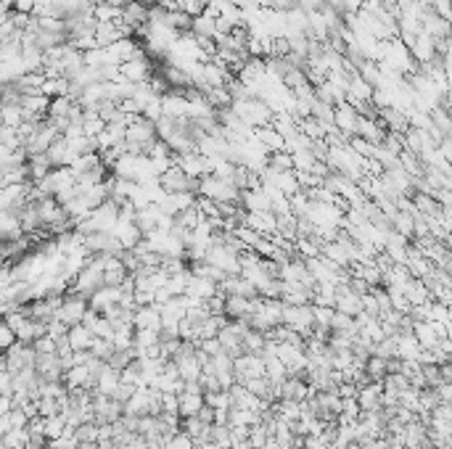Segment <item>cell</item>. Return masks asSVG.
I'll return each mask as SVG.
<instances>
[{"label":"cell","mask_w":452,"mask_h":449,"mask_svg":"<svg viewBox=\"0 0 452 449\" xmlns=\"http://www.w3.org/2000/svg\"><path fill=\"white\" fill-rule=\"evenodd\" d=\"M238 188L233 186L231 180H222L217 175H204L199 180V196L201 198H212V201H220V204H238L241 201Z\"/></svg>","instance_id":"1"},{"label":"cell","mask_w":452,"mask_h":449,"mask_svg":"<svg viewBox=\"0 0 452 449\" xmlns=\"http://www.w3.org/2000/svg\"><path fill=\"white\" fill-rule=\"evenodd\" d=\"M233 111L252 127H267V124H273V117H276V111L270 109L262 98L233 100Z\"/></svg>","instance_id":"2"},{"label":"cell","mask_w":452,"mask_h":449,"mask_svg":"<svg viewBox=\"0 0 452 449\" xmlns=\"http://www.w3.org/2000/svg\"><path fill=\"white\" fill-rule=\"evenodd\" d=\"M88 312H90L88 299L75 294V291H69V296H64V301H61V307H58V315H56V318L61 320V323H67L69 328H72V325H82L85 318H88Z\"/></svg>","instance_id":"3"},{"label":"cell","mask_w":452,"mask_h":449,"mask_svg":"<svg viewBox=\"0 0 452 449\" xmlns=\"http://www.w3.org/2000/svg\"><path fill=\"white\" fill-rule=\"evenodd\" d=\"M402 40H405V45L410 48L413 58L420 61V64H431V61L439 56V51H437V40H434L426 30H420V32L413 34V37H402Z\"/></svg>","instance_id":"4"},{"label":"cell","mask_w":452,"mask_h":449,"mask_svg":"<svg viewBox=\"0 0 452 449\" xmlns=\"http://www.w3.org/2000/svg\"><path fill=\"white\" fill-rule=\"evenodd\" d=\"M159 183L167 193H199V180L188 177L177 164L172 169H167L164 175L159 177Z\"/></svg>","instance_id":"5"},{"label":"cell","mask_w":452,"mask_h":449,"mask_svg":"<svg viewBox=\"0 0 452 449\" xmlns=\"http://www.w3.org/2000/svg\"><path fill=\"white\" fill-rule=\"evenodd\" d=\"M151 22V8L146 6L143 0H130L124 8H122V24L130 30V32H143Z\"/></svg>","instance_id":"6"},{"label":"cell","mask_w":452,"mask_h":449,"mask_svg":"<svg viewBox=\"0 0 452 449\" xmlns=\"http://www.w3.org/2000/svg\"><path fill=\"white\" fill-rule=\"evenodd\" d=\"M120 72H122V79H124V82H133V85L148 82V79L154 77V74H151V61H148L146 56H138V58L124 61V64L120 66Z\"/></svg>","instance_id":"7"},{"label":"cell","mask_w":452,"mask_h":449,"mask_svg":"<svg viewBox=\"0 0 452 449\" xmlns=\"http://www.w3.org/2000/svg\"><path fill=\"white\" fill-rule=\"evenodd\" d=\"M357 402H360L363 412H381L384 410V384L370 381L368 386H363L357 394Z\"/></svg>","instance_id":"8"},{"label":"cell","mask_w":452,"mask_h":449,"mask_svg":"<svg viewBox=\"0 0 452 449\" xmlns=\"http://www.w3.org/2000/svg\"><path fill=\"white\" fill-rule=\"evenodd\" d=\"M114 235L120 238V243L127 249V252L138 249V246L146 241V233L141 230V225H138V222H130V219H120V225H117Z\"/></svg>","instance_id":"9"},{"label":"cell","mask_w":452,"mask_h":449,"mask_svg":"<svg viewBox=\"0 0 452 449\" xmlns=\"http://www.w3.org/2000/svg\"><path fill=\"white\" fill-rule=\"evenodd\" d=\"M164 98V117H175V119H188V111H191V98H188L186 90H172L162 96Z\"/></svg>","instance_id":"10"},{"label":"cell","mask_w":452,"mask_h":449,"mask_svg":"<svg viewBox=\"0 0 452 449\" xmlns=\"http://www.w3.org/2000/svg\"><path fill=\"white\" fill-rule=\"evenodd\" d=\"M133 325L135 330H162L164 323H162V307H138L135 309V318H133Z\"/></svg>","instance_id":"11"},{"label":"cell","mask_w":452,"mask_h":449,"mask_svg":"<svg viewBox=\"0 0 452 449\" xmlns=\"http://www.w3.org/2000/svg\"><path fill=\"white\" fill-rule=\"evenodd\" d=\"M375 96V88L370 85V82H365L360 74H354L352 79H349V90H347V100L352 103L354 109L357 106H363V103H370Z\"/></svg>","instance_id":"12"},{"label":"cell","mask_w":452,"mask_h":449,"mask_svg":"<svg viewBox=\"0 0 452 449\" xmlns=\"http://www.w3.org/2000/svg\"><path fill=\"white\" fill-rule=\"evenodd\" d=\"M196 204V193H164V198L159 201V209L169 214V217H177L180 212H186Z\"/></svg>","instance_id":"13"},{"label":"cell","mask_w":452,"mask_h":449,"mask_svg":"<svg viewBox=\"0 0 452 449\" xmlns=\"http://www.w3.org/2000/svg\"><path fill=\"white\" fill-rule=\"evenodd\" d=\"M48 159H51L53 169H58V167H72V162H75L77 156L72 154V145H69L67 135H58V138H56L53 145L48 148Z\"/></svg>","instance_id":"14"},{"label":"cell","mask_w":452,"mask_h":449,"mask_svg":"<svg viewBox=\"0 0 452 449\" xmlns=\"http://www.w3.org/2000/svg\"><path fill=\"white\" fill-rule=\"evenodd\" d=\"M90 301V309H96V312H106L109 307H114V304H120L122 301V288H114V285H103V288H98L96 294L88 299Z\"/></svg>","instance_id":"15"},{"label":"cell","mask_w":452,"mask_h":449,"mask_svg":"<svg viewBox=\"0 0 452 449\" xmlns=\"http://www.w3.org/2000/svg\"><path fill=\"white\" fill-rule=\"evenodd\" d=\"M360 111L354 109L352 103L347 100L342 106H336V127L344 132V135H357V122H360Z\"/></svg>","instance_id":"16"},{"label":"cell","mask_w":452,"mask_h":449,"mask_svg":"<svg viewBox=\"0 0 452 449\" xmlns=\"http://www.w3.org/2000/svg\"><path fill=\"white\" fill-rule=\"evenodd\" d=\"M241 204L246 207V212H254V214H259V212H273V201H270V196H267L262 188H257V190H243Z\"/></svg>","instance_id":"17"},{"label":"cell","mask_w":452,"mask_h":449,"mask_svg":"<svg viewBox=\"0 0 452 449\" xmlns=\"http://www.w3.org/2000/svg\"><path fill=\"white\" fill-rule=\"evenodd\" d=\"M191 32L196 34V37H212V40H217L220 37V24H217V16H212L209 11L201 13L193 19L191 24Z\"/></svg>","instance_id":"18"},{"label":"cell","mask_w":452,"mask_h":449,"mask_svg":"<svg viewBox=\"0 0 452 449\" xmlns=\"http://www.w3.org/2000/svg\"><path fill=\"white\" fill-rule=\"evenodd\" d=\"M67 339H69V346L75 351H90L96 336H93V330H90L88 325H72L67 333Z\"/></svg>","instance_id":"19"},{"label":"cell","mask_w":452,"mask_h":449,"mask_svg":"<svg viewBox=\"0 0 452 449\" xmlns=\"http://www.w3.org/2000/svg\"><path fill=\"white\" fill-rule=\"evenodd\" d=\"M180 396V417H193L199 415L201 410L207 407V396L204 394H193V391H183Z\"/></svg>","instance_id":"20"},{"label":"cell","mask_w":452,"mask_h":449,"mask_svg":"<svg viewBox=\"0 0 452 449\" xmlns=\"http://www.w3.org/2000/svg\"><path fill=\"white\" fill-rule=\"evenodd\" d=\"M405 296H408L410 307H418V304H426V301H429L431 291L420 278H410V283L405 285Z\"/></svg>","instance_id":"21"},{"label":"cell","mask_w":452,"mask_h":449,"mask_svg":"<svg viewBox=\"0 0 452 449\" xmlns=\"http://www.w3.org/2000/svg\"><path fill=\"white\" fill-rule=\"evenodd\" d=\"M413 333H415V339L420 341L423 349H437V344L441 341V336L434 330L431 323H415V325H413Z\"/></svg>","instance_id":"22"},{"label":"cell","mask_w":452,"mask_h":449,"mask_svg":"<svg viewBox=\"0 0 452 449\" xmlns=\"http://www.w3.org/2000/svg\"><path fill=\"white\" fill-rule=\"evenodd\" d=\"M365 372H368V378H370V381L384 384V378L389 375V360L378 357V354H370L368 362H365Z\"/></svg>","instance_id":"23"},{"label":"cell","mask_w":452,"mask_h":449,"mask_svg":"<svg viewBox=\"0 0 452 449\" xmlns=\"http://www.w3.org/2000/svg\"><path fill=\"white\" fill-rule=\"evenodd\" d=\"M96 22H122V8L120 6H109V3H96Z\"/></svg>","instance_id":"24"},{"label":"cell","mask_w":452,"mask_h":449,"mask_svg":"<svg viewBox=\"0 0 452 449\" xmlns=\"http://www.w3.org/2000/svg\"><path fill=\"white\" fill-rule=\"evenodd\" d=\"M177 6H180V11L188 13L191 19H196V16L209 11V0H177Z\"/></svg>","instance_id":"25"},{"label":"cell","mask_w":452,"mask_h":449,"mask_svg":"<svg viewBox=\"0 0 452 449\" xmlns=\"http://www.w3.org/2000/svg\"><path fill=\"white\" fill-rule=\"evenodd\" d=\"M90 351H93V357L109 362L111 354L117 351V346H114V341H109V339H96L93 341V346H90Z\"/></svg>","instance_id":"26"},{"label":"cell","mask_w":452,"mask_h":449,"mask_svg":"<svg viewBox=\"0 0 452 449\" xmlns=\"http://www.w3.org/2000/svg\"><path fill=\"white\" fill-rule=\"evenodd\" d=\"M270 169H276V172H288V169H294V156L288 154V151L270 154Z\"/></svg>","instance_id":"27"},{"label":"cell","mask_w":452,"mask_h":449,"mask_svg":"<svg viewBox=\"0 0 452 449\" xmlns=\"http://www.w3.org/2000/svg\"><path fill=\"white\" fill-rule=\"evenodd\" d=\"M34 349H37V354H58V341L53 336H43V339L34 341Z\"/></svg>","instance_id":"28"},{"label":"cell","mask_w":452,"mask_h":449,"mask_svg":"<svg viewBox=\"0 0 452 449\" xmlns=\"http://www.w3.org/2000/svg\"><path fill=\"white\" fill-rule=\"evenodd\" d=\"M333 315H336V307H318V304H315V323H318V325H328V328H331Z\"/></svg>","instance_id":"29"},{"label":"cell","mask_w":452,"mask_h":449,"mask_svg":"<svg viewBox=\"0 0 452 449\" xmlns=\"http://www.w3.org/2000/svg\"><path fill=\"white\" fill-rule=\"evenodd\" d=\"M0 341H3V349H11L13 344L19 341V336H16V330L8 325V323H3L0 325Z\"/></svg>","instance_id":"30"},{"label":"cell","mask_w":452,"mask_h":449,"mask_svg":"<svg viewBox=\"0 0 452 449\" xmlns=\"http://www.w3.org/2000/svg\"><path fill=\"white\" fill-rule=\"evenodd\" d=\"M40 3H43V0H16V3H13V11L30 13V16H34V11L40 8Z\"/></svg>","instance_id":"31"},{"label":"cell","mask_w":452,"mask_h":449,"mask_svg":"<svg viewBox=\"0 0 452 449\" xmlns=\"http://www.w3.org/2000/svg\"><path fill=\"white\" fill-rule=\"evenodd\" d=\"M447 288L452 291V264L447 267Z\"/></svg>","instance_id":"32"},{"label":"cell","mask_w":452,"mask_h":449,"mask_svg":"<svg viewBox=\"0 0 452 449\" xmlns=\"http://www.w3.org/2000/svg\"><path fill=\"white\" fill-rule=\"evenodd\" d=\"M447 249L452 252V235H447Z\"/></svg>","instance_id":"33"}]
</instances>
